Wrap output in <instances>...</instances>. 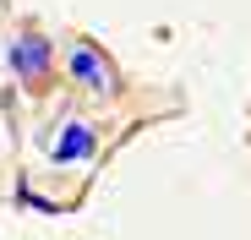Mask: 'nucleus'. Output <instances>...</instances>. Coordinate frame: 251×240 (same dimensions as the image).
Masks as SVG:
<instances>
[{
	"label": "nucleus",
	"mask_w": 251,
	"mask_h": 240,
	"mask_svg": "<svg viewBox=\"0 0 251 240\" xmlns=\"http://www.w3.org/2000/svg\"><path fill=\"white\" fill-rule=\"evenodd\" d=\"M66 71H71V82H76L82 93H93V98H115V93H120V71L109 66V55L93 44V38H76V44H71Z\"/></svg>",
	"instance_id": "nucleus-1"
},
{
	"label": "nucleus",
	"mask_w": 251,
	"mask_h": 240,
	"mask_svg": "<svg viewBox=\"0 0 251 240\" xmlns=\"http://www.w3.org/2000/svg\"><path fill=\"white\" fill-rule=\"evenodd\" d=\"M50 66H55V49H50L44 33H17L11 38V71L22 76V82H44Z\"/></svg>",
	"instance_id": "nucleus-2"
},
{
	"label": "nucleus",
	"mask_w": 251,
	"mask_h": 240,
	"mask_svg": "<svg viewBox=\"0 0 251 240\" xmlns=\"http://www.w3.org/2000/svg\"><path fill=\"white\" fill-rule=\"evenodd\" d=\"M93 147H99V137H93V126H82V120H66L55 131V142H50L55 164H82V158H93Z\"/></svg>",
	"instance_id": "nucleus-3"
}]
</instances>
